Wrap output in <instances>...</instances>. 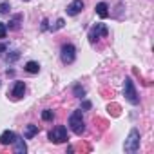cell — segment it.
Listing matches in <instances>:
<instances>
[{"label":"cell","instance_id":"obj_1","mask_svg":"<svg viewBox=\"0 0 154 154\" xmlns=\"http://www.w3.org/2000/svg\"><path fill=\"white\" fill-rule=\"evenodd\" d=\"M69 125H71V131L74 134L82 136L85 132V123H84V116H82V111H74L71 116H69Z\"/></svg>","mask_w":154,"mask_h":154},{"label":"cell","instance_id":"obj_2","mask_svg":"<svg viewBox=\"0 0 154 154\" xmlns=\"http://www.w3.org/2000/svg\"><path fill=\"white\" fill-rule=\"evenodd\" d=\"M138 149H140V131L132 129V131L129 132V138L125 140L123 150L129 152V154H134V152H138Z\"/></svg>","mask_w":154,"mask_h":154},{"label":"cell","instance_id":"obj_3","mask_svg":"<svg viewBox=\"0 0 154 154\" xmlns=\"http://www.w3.org/2000/svg\"><path fill=\"white\" fill-rule=\"evenodd\" d=\"M123 94H125V98H127L129 103H132V105H138V103H140V96H138L136 87H134V82H132L131 78H125V84H123Z\"/></svg>","mask_w":154,"mask_h":154},{"label":"cell","instance_id":"obj_4","mask_svg":"<svg viewBox=\"0 0 154 154\" xmlns=\"http://www.w3.org/2000/svg\"><path fill=\"white\" fill-rule=\"evenodd\" d=\"M107 35H109L107 26H105V24H96V26L91 27V31H89V42H91V44H96L100 38H105Z\"/></svg>","mask_w":154,"mask_h":154},{"label":"cell","instance_id":"obj_5","mask_svg":"<svg viewBox=\"0 0 154 154\" xmlns=\"http://www.w3.org/2000/svg\"><path fill=\"white\" fill-rule=\"evenodd\" d=\"M49 140L53 141V143H63V141H67L69 138H67V129L63 127V125H56L51 132H49Z\"/></svg>","mask_w":154,"mask_h":154},{"label":"cell","instance_id":"obj_6","mask_svg":"<svg viewBox=\"0 0 154 154\" xmlns=\"http://www.w3.org/2000/svg\"><path fill=\"white\" fill-rule=\"evenodd\" d=\"M60 56H62V62H63V63H72V62L76 60V47H74L72 44H65V45H62V53H60Z\"/></svg>","mask_w":154,"mask_h":154},{"label":"cell","instance_id":"obj_7","mask_svg":"<svg viewBox=\"0 0 154 154\" xmlns=\"http://www.w3.org/2000/svg\"><path fill=\"white\" fill-rule=\"evenodd\" d=\"M82 9H84V0H72V2L67 6V15L74 17V15H78Z\"/></svg>","mask_w":154,"mask_h":154},{"label":"cell","instance_id":"obj_8","mask_svg":"<svg viewBox=\"0 0 154 154\" xmlns=\"http://www.w3.org/2000/svg\"><path fill=\"white\" fill-rule=\"evenodd\" d=\"M24 93H26V84L24 82H17L13 91H11V96H13V100H20L24 96Z\"/></svg>","mask_w":154,"mask_h":154},{"label":"cell","instance_id":"obj_9","mask_svg":"<svg viewBox=\"0 0 154 154\" xmlns=\"http://www.w3.org/2000/svg\"><path fill=\"white\" fill-rule=\"evenodd\" d=\"M11 145H13V149H15V154H26V152H27V147H26L24 138H18V136H17V140H15Z\"/></svg>","mask_w":154,"mask_h":154},{"label":"cell","instance_id":"obj_10","mask_svg":"<svg viewBox=\"0 0 154 154\" xmlns=\"http://www.w3.org/2000/svg\"><path fill=\"white\" fill-rule=\"evenodd\" d=\"M15 140H17V134L13 131H4L2 134H0V143L2 145H11Z\"/></svg>","mask_w":154,"mask_h":154},{"label":"cell","instance_id":"obj_11","mask_svg":"<svg viewBox=\"0 0 154 154\" xmlns=\"http://www.w3.org/2000/svg\"><path fill=\"white\" fill-rule=\"evenodd\" d=\"M38 125H33V123H29L27 127H26V131H24V138L26 140H31V138H35L36 134H38Z\"/></svg>","mask_w":154,"mask_h":154},{"label":"cell","instance_id":"obj_12","mask_svg":"<svg viewBox=\"0 0 154 154\" xmlns=\"http://www.w3.org/2000/svg\"><path fill=\"white\" fill-rule=\"evenodd\" d=\"M22 20H24V15H22V13H18V15H15V17L9 20V24H8L6 27H9V29H18Z\"/></svg>","mask_w":154,"mask_h":154},{"label":"cell","instance_id":"obj_13","mask_svg":"<svg viewBox=\"0 0 154 154\" xmlns=\"http://www.w3.org/2000/svg\"><path fill=\"white\" fill-rule=\"evenodd\" d=\"M96 13H98V17H102V18H107L109 17V11H107V4L105 2H100V4H96Z\"/></svg>","mask_w":154,"mask_h":154},{"label":"cell","instance_id":"obj_14","mask_svg":"<svg viewBox=\"0 0 154 154\" xmlns=\"http://www.w3.org/2000/svg\"><path fill=\"white\" fill-rule=\"evenodd\" d=\"M26 71L31 72V74H36V72L40 71V65H38L36 62H27V63H26Z\"/></svg>","mask_w":154,"mask_h":154},{"label":"cell","instance_id":"obj_15","mask_svg":"<svg viewBox=\"0 0 154 154\" xmlns=\"http://www.w3.org/2000/svg\"><path fill=\"white\" fill-rule=\"evenodd\" d=\"M107 111H109V112H111L112 116H120V114H122V107H120L118 103H109Z\"/></svg>","mask_w":154,"mask_h":154},{"label":"cell","instance_id":"obj_16","mask_svg":"<svg viewBox=\"0 0 154 154\" xmlns=\"http://www.w3.org/2000/svg\"><path fill=\"white\" fill-rule=\"evenodd\" d=\"M94 125H96L100 131H105V129H107V125H109V122H107V120H103V118H94Z\"/></svg>","mask_w":154,"mask_h":154},{"label":"cell","instance_id":"obj_17","mask_svg":"<svg viewBox=\"0 0 154 154\" xmlns=\"http://www.w3.org/2000/svg\"><path fill=\"white\" fill-rule=\"evenodd\" d=\"M53 118H54V112H53L51 109H45V111L42 112V120H44V122H53Z\"/></svg>","mask_w":154,"mask_h":154},{"label":"cell","instance_id":"obj_18","mask_svg":"<svg viewBox=\"0 0 154 154\" xmlns=\"http://www.w3.org/2000/svg\"><path fill=\"white\" fill-rule=\"evenodd\" d=\"M9 9H11L9 2H2V4H0V15H8V13H9Z\"/></svg>","mask_w":154,"mask_h":154},{"label":"cell","instance_id":"obj_19","mask_svg":"<svg viewBox=\"0 0 154 154\" xmlns=\"http://www.w3.org/2000/svg\"><path fill=\"white\" fill-rule=\"evenodd\" d=\"M74 96L84 98V96H85V89H84V87H80V85H76V87H74Z\"/></svg>","mask_w":154,"mask_h":154},{"label":"cell","instance_id":"obj_20","mask_svg":"<svg viewBox=\"0 0 154 154\" xmlns=\"http://www.w3.org/2000/svg\"><path fill=\"white\" fill-rule=\"evenodd\" d=\"M6 35H8V27H6L4 22H0V40L6 38Z\"/></svg>","mask_w":154,"mask_h":154},{"label":"cell","instance_id":"obj_21","mask_svg":"<svg viewBox=\"0 0 154 154\" xmlns=\"http://www.w3.org/2000/svg\"><path fill=\"white\" fill-rule=\"evenodd\" d=\"M100 93L103 94V98H112V91H109V89H105V87L100 89Z\"/></svg>","mask_w":154,"mask_h":154},{"label":"cell","instance_id":"obj_22","mask_svg":"<svg viewBox=\"0 0 154 154\" xmlns=\"http://www.w3.org/2000/svg\"><path fill=\"white\" fill-rule=\"evenodd\" d=\"M18 56H20V53H18V51H13V54H11V56H8V62H15Z\"/></svg>","mask_w":154,"mask_h":154},{"label":"cell","instance_id":"obj_23","mask_svg":"<svg viewBox=\"0 0 154 154\" xmlns=\"http://www.w3.org/2000/svg\"><path fill=\"white\" fill-rule=\"evenodd\" d=\"M63 24H65V22L60 18V20L56 22V26H54V27H51V29H53V31H56V29H62V27H63Z\"/></svg>","mask_w":154,"mask_h":154},{"label":"cell","instance_id":"obj_24","mask_svg":"<svg viewBox=\"0 0 154 154\" xmlns=\"http://www.w3.org/2000/svg\"><path fill=\"white\" fill-rule=\"evenodd\" d=\"M80 149H82V150H85V152H91V149H93V147H91L89 143H84V145H80Z\"/></svg>","mask_w":154,"mask_h":154},{"label":"cell","instance_id":"obj_25","mask_svg":"<svg viewBox=\"0 0 154 154\" xmlns=\"http://www.w3.org/2000/svg\"><path fill=\"white\" fill-rule=\"evenodd\" d=\"M82 107H84V109H91V102H84Z\"/></svg>","mask_w":154,"mask_h":154},{"label":"cell","instance_id":"obj_26","mask_svg":"<svg viewBox=\"0 0 154 154\" xmlns=\"http://www.w3.org/2000/svg\"><path fill=\"white\" fill-rule=\"evenodd\" d=\"M42 29H44V31H45V29H47V20H45V18H44V20H42Z\"/></svg>","mask_w":154,"mask_h":154},{"label":"cell","instance_id":"obj_27","mask_svg":"<svg viewBox=\"0 0 154 154\" xmlns=\"http://www.w3.org/2000/svg\"><path fill=\"white\" fill-rule=\"evenodd\" d=\"M6 49H8V45H6V44H0V53H4Z\"/></svg>","mask_w":154,"mask_h":154}]
</instances>
